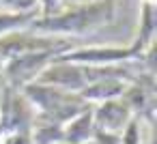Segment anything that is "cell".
Wrapping results in <instances>:
<instances>
[{"instance_id":"13","label":"cell","mask_w":157,"mask_h":144,"mask_svg":"<svg viewBox=\"0 0 157 144\" xmlns=\"http://www.w3.org/2000/svg\"><path fill=\"white\" fill-rule=\"evenodd\" d=\"M0 67H2V60H0Z\"/></svg>"},{"instance_id":"1","label":"cell","mask_w":157,"mask_h":144,"mask_svg":"<svg viewBox=\"0 0 157 144\" xmlns=\"http://www.w3.org/2000/svg\"><path fill=\"white\" fill-rule=\"evenodd\" d=\"M116 17V0H93L84 5H67L50 17H37L26 30L39 37L69 39L88 35L112 24Z\"/></svg>"},{"instance_id":"9","label":"cell","mask_w":157,"mask_h":144,"mask_svg":"<svg viewBox=\"0 0 157 144\" xmlns=\"http://www.w3.org/2000/svg\"><path fill=\"white\" fill-rule=\"evenodd\" d=\"M39 2V17H50L63 9V0H37Z\"/></svg>"},{"instance_id":"5","label":"cell","mask_w":157,"mask_h":144,"mask_svg":"<svg viewBox=\"0 0 157 144\" xmlns=\"http://www.w3.org/2000/svg\"><path fill=\"white\" fill-rule=\"evenodd\" d=\"M127 86L129 84H125L121 80H97V82L84 86L78 95L84 101H88V103L95 105V103H101V101H110V99L123 97V93H125Z\"/></svg>"},{"instance_id":"11","label":"cell","mask_w":157,"mask_h":144,"mask_svg":"<svg viewBox=\"0 0 157 144\" xmlns=\"http://www.w3.org/2000/svg\"><path fill=\"white\" fill-rule=\"evenodd\" d=\"M7 88V82H5V78H2V73H0V95H2V90Z\"/></svg>"},{"instance_id":"3","label":"cell","mask_w":157,"mask_h":144,"mask_svg":"<svg viewBox=\"0 0 157 144\" xmlns=\"http://www.w3.org/2000/svg\"><path fill=\"white\" fill-rule=\"evenodd\" d=\"M69 47H71V41L60 43V45L50 47V50H39V52H28V54L13 56V58L2 63L0 73H2V78H5L9 88L22 90L24 86L37 82V78L56 60V56L67 52Z\"/></svg>"},{"instance_id":"4","label":"cell","mask_w":157,"mask_h":144,"mask_svg":"<svg viewBox=\"0 0 157 144\" xmlns=\"http://www.w3.org/2000/svg\"><path fill=\"white\" fill-rule=\"evenodd\" d=\"M131 112L129 108L118 99H110V101H101L95 103L93 108V127L97 131H105V133H116L121 135L123 129L127 127V123L131 120Z\"/></svg>"},{"instance_id":"6","label":"cell","mask_w":157,"mask_h":144,"mask_svg":"<svg viewBox=\"0 0 157 144\" xmlns=\"http://www.w3.org/2000/svg\"><path fill=\"white\" fill-rule=\"evenodd\" d=\"M93 108L82 112V114H78L75 118H71L63 127V144H86V142H93V133H95Z\"/></svg>"},{"instance_id":"2","label":"cell","mask_w":157,"mask_h":144,"mask_svg":"<svg viewBox=\"0 0 157 144\" xmlns=\"http://www.w3.org/2000/svg\"><path fill=\"white\" fill-rule=\"evenodd\" d=\"M20 93L33 105L37 118L63 125V127L71 118H75L78 114L93 108V103L84 101L75 93H69V90H63V88H56V86H48V84H39V82H33V84L24 86Z\"/></svg>"},{"instance_id":"10","label":"cell","mask_w":157,"mask_h":144,"mask_svg":"<svg viewBox=\"0 0 157 144\" xmlns=\"http://www.w3.org/2000/svg\"><path fill=\"white\" fill-rule=\"evenodd\" d=\"M84 2H93V0H63V7H67V5H84Z\"/></svg>"},{"instance_id":"7","label":"cell","mask_w":157,"mask_h":144,"mask_svg":"<svg viewBox=\"0 0 157 144\" xmlns=\"http://www.w3.org/2000/svg\"><path fill=\"white\" fill-rule=\"evenodd\" d=\"M37 17H39V11H30V13L0 11V37L9 32H17V30H26Z\"/></svg>"},{"instance_id":"8","label":"cell","mask_w":157,"mask_h":144,"mask_svg":"<svg viewBox=\"0 0 157 144\" xmlns=\"http://www.w3.org/2000/svg\"><path fill=\"white\" fill-rule=\"evenodd\" d=\"M0 7H5V11H11V13L39 11V2H37V0H0Z\"/></svg>"},{"instance_id":"12","label":"cell","mask_w":157,"mask_h":144,"mask_svg":"<svg viewBox=\"0 0 157 144\" xmlns=\"http://www.w3.org/2000/svg\"><path fill=\"white\" fill-rule=\"evenodd\" d=\"M140 2H151V5H155V2H157V0H140Z\"/></svg>"}]
</instances>
